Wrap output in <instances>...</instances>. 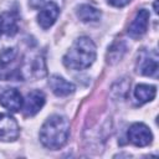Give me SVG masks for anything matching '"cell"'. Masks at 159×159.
I'll return each mask as SVG.
<instances>
[{
	"instance_id": "cell-1",
	"label": "cell",
	"mask_w": 159,
	"mask_h": 159,
	"mask_svg": "<svg viewBox=\"0 0 159 159\" xmlns=\"http://www.w3.org/2000/svg\"><path fill=\"white\" fill-rule=\"evenodd\" d=\"M70 135V122L66 117L53 114L46 119L40 129V140L43 147L56 150L62 148Z\"/></svg>"
},
{
	"instance_id": "cell-2",
	"label": "cell",
	"mask_w": 159,
	"mask_h": 159,
	"mask_svg": "<svg viewBox=\"0 0 159 159\" xmlns=\"http://www.w3.org/2000/svg\"><path fill=\"white\" fill-rule=\"evenodd\" d=\"M96 60V45L86 36L78 37L63 56V65L71 70L88 68Z\"/></svg>"
},
{
	"instance_id": "cell-3",
	"label": "cell",
	"mask_w": 159,
	"mask_h": 159,
	"mask_svg": "<svg viewBox=\"0 0 159 159\" xmlns=\"http://www.w3.org/2000/svg\"><path fill=\"white\" fill-rule=\"evenodd\" d=\"M128 139L135 147H145L152 143L153 134L143 123H134L128 129Z\"/></svg>"
},
{
	"instance_id": "cell-4",
	"label": "cell",
	"mask_w": 159,
	"mask_h": 159,
	"mask_svg": "<svg viewBox=\"0 0 159 159\" xmlns=\"http://www.w3.org/2000/svg\"><path fill=\"white\" fill-rule=\"evenodd\" d=\"M20 134V128L14 117L6 113H0V140L14 142Z\"/></svg>"
},
{
	"instance_id": "cell-5",
	"label": "cell",
	"mask_w": 159,
	"mask_h": 159,
	"mask_svg": "<svg viewBox=\"0 0 159 159\" xmlns=\"http://www.w3.org/2000/svg\"><path fill=\"white\" fill-rule=\"evenodd\" d=\"M137 68H138V72H140L144 76L157 77V75H158V55H157V52L155 51L142 52L140 57L138 58Z\"/></svg>"
},
{
	"instance_id": "cell-6",
	"label": "cell",
	"mask_w": 159,
	"mask_h": 159,
	"mask_svg": "<svg viewBox=\"0 0 159 159\" xmlns=\"http://www.w3.org/2000/svg\"><path fill=\"white\" fill-rule=\"evenodd\" d=\"M148 24H149V11L145 9H140L128 27V35L132 39L142 37L148 30Z\"/></svg>"
},
{
	"instance_id": "cell-7",
	"label": "cell",
	"mask_w": 159,
	"mask_h": 159,
	"mask_svg": "<svg viewBox=\"0 0 159 159\" xmlns=\"http://www.w3.org/2000/svg\"><path fill=\"white\" fill-rule=\"evenodd\" d=\"M43 104H45V94L37 89L31 91L30 93H27V96L22 103L25 116H27V117L35 116L39 111H41Z\"/></svg>"
},
{
	"instance_id": "cell-8",
	"label": "cell",
	"mask_w": 159,
	"mask_h": 159,
	"mask_svg": "<svg viewBox=\"0 0 159 159\" xmlns=\"http://www.w3.org/2000/svg\"><path fill=\"white\" fill-rule=\"evenodd\" d=\"M22 96L16 88L5 89L0 94V104L10 112H19L22 108Z\"/></svg>"
},
{
	"instance_id": "cell-9",
	"label": "cell",
	"mask_w": 159,
	"mask_h": 159,
	"mask_svg": "<svg viewBox=\"0 0 159 159\" xmlns=\"http://www.w3.org/2000/svg\"><path fill=\"white\" fill-rule=\"evenodd\" d=\"M60 15V9L55 2H47L37 14V22L42 29L51 27Z\"/></svg>"
},
{
	"instance_id": "cell-10",
	"label": "cell",
	"mask_w": 159,
	"mask_h": 159,
	"mask_svg": "<svg viewBox=\"0 0 159 159\" xmlns=\"http://www.w3.org/2000/svg\"><path fill=\"white\" fill-rule=\"evenodd\" d=\"M48 86L52 89V92L58 96V97H63V96H68L75 91V86L73 83L66 81L63 77L58 76V75H53L50 77L48 80Z\"/></svg>"
},
{
	"instance_id": "cell-11",
	"label": "cell",
	"mask_w": 159,
	"mask_h": 159,
	"mask_svg": "<svg viewBox=\"0 0 159 159\" xmlns=\"http://www.w3.org/2000/svg\"><path fill=\"white\" fill-rule=\"evenodd\" d=\"M77 16L81 21L83 22H92V21H98L101 17V11L92 5L88 4H82L77 7Z\"/></svg>"
},
{
	"instance_id": "cell-12",
	"label": "cell",
	"mask_w": 159,
	"mask_h": 159,
	"mask_svg": "<svg viewBox=\"0 0 159 159\" xmlns=\"http://www.w3.org/2000/svg\"><path fill=\"white\" fill-rule=\"evenodd\" d=\"M157 94V88L152 84H138L134 89V97L138 99L139 103H147L152 99H154Z\"/></svg>"
},
{
	"instance_id": "cell-13",
	"label": "cell",
	"mask_w": 159,
	"mask_h": 159,
	"mask_svg": "<svg viewBox=\"0 0 159 159\" xmlns=\"http://www.w3.org/2000/svg\"><path fill=\"white\" fill-rule=\"evenodd\" d=\"M16 55H17V52H16V50L12 48V47L2 50V51L0 52V66H1V67L7 66L10 62H12V61L16 58Z\"/></svg>"
},
{
	"instance_id": "cell-14",
	"label": "cell",
	"mask_w": 159,
	"mask_h": 159,
	"mask_svg": "<svg viewBox=\"0 0 159 159\" xmlns=\"http://www.w3.org/2000/svg\"><path fill=\"white\" fill-rule=\"evenodd\" d=\"M132 0H107V2L112 6H116V7H123L125 6L127 4H129Z\"/></svg>"
},
{
	"instance_id": "cell-15",
	"label": "cell",
	"mask_w": 159,
	"mask_h": 159,
	"mask_svg": "<svg viewBox=\"0 0 159 159\" xmlns=\"http://www.w3.org/2000/svg\"><path fill=\"white\" fill-rule=\"evenodd\" d=\"M2 30H4V20H2V17L0 16V34H1Z\"/></svg>"
}]
</instances>
